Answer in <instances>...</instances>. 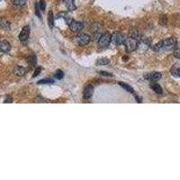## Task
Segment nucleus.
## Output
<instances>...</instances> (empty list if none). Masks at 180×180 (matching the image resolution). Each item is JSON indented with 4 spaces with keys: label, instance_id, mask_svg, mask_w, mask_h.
<instances>
[{
    "label": "nucleus",
    "instance_id": "9",
    "mask_svg": "<svg viewBox=\"0 0 180 180\" xmlns=\"http://www.w3.org/2000/svg\"><path fill=\"white\" fill-rule=\"evenodd\" d=\"M69 26H70V29L71 30L72 32H74V33H79L81 30L83 29V24L80 23V22L72 20L71 23L69 25Z\"/></svg>",
    "mask_w": 180,
    "mask_h": 180
},
{
    "label": "nucleus",
    "instance_id": "4",
    "mask_svg": "<svg viewBox=\"0 0 180 180\" xmlns=\"http://www.w3.org/2000/svg\"><path fill=\"white\" fill-rule=\"evenodd\" d=\"M90 31L92 33V38L94 39H99L100 36L103 34V29H102V26L101 25L98 24V23H95L91 25V28H90Z\"/></svg>",
    "mask_w": 180,
    "mask_h": 180
},
{
    "label": "nucleus",
    "instance_id": "6",
    "mask_svg": "<svg viewBox=\"0 0 180 180\" xmlns=\"http://www.w3.org/2000/svg\"><path fill=\"white\" fill-rule=\"evenodd\" d=\"M90 41H91V37L87 34H79L76 38L77 43L80 46H85V45L88 44Z\"/></svg>",
    "mask_w": 180,
    "mask_h": 180
},
{
    "label": "nucleus",
    "instance_id": "10",
    "mask_svg": "<svg viewBox=\"0 0 180 180\" xmlns=\"http://www.w3.org/2000/svg\"><path fill=\"white\" fill-rule=\"evenodd\" d=\"M93 94H94V88H93V86L88 85V86H87V87L84 88L83 97L85 99H89L92 97Z\"/></svg>",
    "mask_w": 180,
    "mask_h": 180
},
{
    "label": "nucleus",
    "instance_id": "25",
    "mask_svg": "<svg viewBox=\"0 0 180 180\" xmlns=\"http://www.w3.org/2000/svg\"><path fill=\"white\" fill-rule=\"evenodd\" d=\"M152 50L154 52H160L162 50V41L161 42H159L157 44H155L152 47Z\"/></svg>",
    "mask_w": 180,
    "mask_h": 180
},
{
    "label": "nucleus",
    "instance_id": "13",
    "mask_svg": "<svg viewBox=\"0 0 180 180\" xmlns=\"http://www.w3.org/2000/svg\"><path fill=\"white\" fill-rule=\"evenodd\" d=\"M151 88L156 93V94H159V95H161L162 94V88L158 84V83H156V82H151Z\"/></svg>",
    "mask_w": 180,
    "mask_h": 180
},
{
    "label": "nucleus",
    "instance_id": "7",
    "mask_svg": "<svg viewBox=\"0 0 180 180\" xmlns=\"http://www.w3.org/2000/svg\"><path fill=\"white\" fill-rule=\"evenodd\" d=\"M162 74L160 72H151L144 75V79L146 80H150L151 82H157L161 79Z\"/></svg>",
    "mask_w": 180,
    "mask_h": 180
},
{
    "label": "nucleus",
    "instance_id": "23",
    "mask_svg": "<svg viewBox=\"0 0 180 180\" xmlns=\"http://www.w3.org/2000/svg\"><path fill=\"white\" fill-rule=\"evenodd\" d=\"M54 80L52 79H43L38 81V84H53Z\"/></svg>",
    "mask_w": 180,
    "mask_h": 180
},
{
    "label": "nucleus",
    "instance_id": "27",
    "mask_svg": "<svg viewBox=\"0 0 180 180\" xmlns=\"http://www.w3.org/2000/svg\"><path fill=\"white\" fill-rule=\"evenodd\" d=\"M40 11H41V9L39 7V5H38V3H36L35 4V15L38 16V17L40 18V19H42V15H41V13H40Z\"/></svg>",
    "mask_w": 180,
    "mask_h": 180
},
{
    "label": "nucleus",
    "instance_id": "20",
    "mask_svg": "<svg viewBox=\"0 0 180 180\" xmlns=\"http://www.w3.org/2000/svg\"><path fill=\"white\" fill-rule=\"evenodd\" d=\"M110 62V61L108 60L107 58H100L97 60V65H107Z\"/></svg>",
    "mask_w": 180,
    "mask_h": 180
},
{
    "label": "nucleus",
    "instance_id": "2",
    "mask_svg": "<svg viewBox=\"0 0 180 180\" xmlns=\"http://www.w3.org/2000/svg\"><path fill=\"white\" fill-rule=\"evenodd\" d=\"M125 35L120 32H115L112 35H111V42L114 43L115 45H119L124 44V40H125Z\"/></svg>",
    "mask_w": 180,
    "mask_h": 180
},
{
    "label": "nucleus",
    "instance_id": "21",
    "mask_svg": "<svg viewBox=\"0 0 180 180\" xmlns=\"http://www.w3.org/2000/svg\"><path fill=\"white\" fill-rule=\"evenodd\" d=\"M13 4L17 7H24L26 3V0H12Z\"/></svg>",
    "mask_w": 180,
    "mask_h": 180
},
{
    "label": "nucleus",
    "instance_id": "31",
    "mask_svg": "<svg viewBox=\"0 0 180 180\" xmlns=\"http://www.w3.org/2000/svg\"><path fill=\"white\" fill-rule=\"evenodd\" d=\"M13 102V98L11 97H7V98L5 100V103H12Z\"/></svg>",
    "mask_w": 180,
    "mask_h": 180
},
{
    "label": "nucleus",
    "instance_id": "14",
    "mask_svg": "<svg viewBox=\"0 0 180 180\" xmlns=\"http://www.w3.org/2000/svg\"><path fill=\"white\" fill-rule=\"evenodd\" d=\"M14 73H15V75H16L18 77H22L26 73V70L22 66H16L14 70Z\"/></svg>",
    "mask_w": 180,
    "mask_h": 180
},
{
    "label": "nucleus",
    "instance_id": "24",
    "mask_svg": "<svg viewBox=\"0 0 180 180\" xmlns=\"http://www.w3.org/2000/svg\"><path fill=\"white\" fill-rule=\"evenodd\" d=\"M54 77H55V79H62L63 77H64V73H63L61 70H57V71L55 72V74H54Z\"/></svg>",
    "mask_w": 180,
    "mask_h": 180
},
{
    "label": "nucleus",
    "instance_id": "30",
    "mask_svg": "<svg viewBox=\"0 0 180 180\" xmlns=\"http://www.w3.org/2000/svg\"><path fill=\"white\" fill-rule=\"evenodd\" d=\"M99 74L102 75V76H105V77H113V75L109 72H105V71H99Z\"/></svg>",
    "mask_w": 180,
    "mask_h": 180
},
{
    "label": "nucleus",
    "instance_id": "28",
    "mask_svg": "<svg viewBox=\"0 0 180 180\" xmlns=\"http://www.w3.org/2000/svg\"><path fill=\"white\" fill-rule=\"evenodd\" d=\"M42 70H43V68H42V67H38V68H36L35 71H34V75H33V78H35V77H37V76L41 73Z\"/></svg>",
    "mask_w": 180,
    "mask_h": 180
},
{
    "label": "nucleus",
    "instance_id": "1",
    "mask_svg": "<svg viewBox=\"0 0 180 180\" xmlns=\"http://www.w3.org/2000/svg\"><path fill=\"white\" fill-rule=\"evenodd\" d=\"M124 44L125 46L126 51L129 52H134V51H136L138 49V47H139V40L129 36L128 38H125Z\"/></svg>",
    "mask_w": 180,
    "mask_h": 180
},
{
    "label": "nucleus",
    "instance_id": "3",
    "mask_svg": "<svg viewBox=\"0 0 180 180\" xmlns=\"http://www.w3.org/2000/svg\"><path fill=\"white\" fill-rule=\"evenodd\" d=\"M110 43H111V34L109 33H105L100 36L97 44L99 48H106L109 46Z\"/></svg>",
    "mask_w": 180,
    "mask_h": 180
},
{
    "label": "nucleus",
    "instance_id": "22",
    "mask_svg": "<svg viewBox=\"0 0 180 180\" xmlns=\"http://www.w3.org/2000/svg\"><path fill=\"white\" fill-rule=\"evenodd\" d=\"M170 72L173 76L180 78V68H172Z\"/></svg>",
    "mask_w": 180,
    "mask_h": 180
},
{
    "label": "nucleus",
    "instance_id": "5",
    "mask_svg": "<svg viewBox=\"0 0 180 180\" xmlns=\"http://www.w3.org/2000/svg\"><path fill=\"white\" fill-rule=\"evenodd\" d=\"M177 40L175 38H169L162 41V50H173L177 47Z\"/></svg>",
    "mask_w": 180,
    "mask_h": 180
},
{
    "label": "nucleus",
    "instance_id": "8",
    "mask_svg": "<svg viewBox=\"0 0 180 180\" xmlns=\"http://www.w3.org/2000/svg\"><path fill=\"white\" fill-rule=\"evenodd\" d=\"M29 35H30V27L28 26V25H25L22 29V31H21V33L19 34L20 42H22L24 43H26L27 40L29 39Z\"/></svg>",
    "mask_w": 180,
    "mask_h": 180
},
{
    "label": "nucleus",
    "instance_id": "17",
    "mask_svg": "<svg viewBox=\"0 0 180 180\" xmlns=\"http://www.w3.org/2000/svg\"><path fill=\"white\" fill-rule=\"evenodd\" d=\"M48 25L50 26V28H53L54 26V16L53 13L52 11L49 12V15H48Z\"/></svg>",
    "mask_w": 180,
    "mask_h": 180
},
{
    "label": "nucleus",
    "instance_id": "18",
    "mask_svg": "<svg viewBox=\"0 0 180 180\" xmlns=\"http://www.w3.org/2000/svg\"><path fill=\"white\" fill-rule=\"evenodd\" d=\"M118 84H119V86H121L123 88H124L126 91H128V92H130V93H133V94H134V92H133V88L131 86L127 85L126 83H124V82H119Z\"/></svg>",
    "mask_w": 180,
    "mask_h": 180
},
{
    "label": "nucleus",
    "instance_id": "15",
    "mask_svg": "<svg viewBox=\"0 0 180 180\" xmlns=\"http://www.w3.org/2000/svg\"><path fill=\"white\" fill-rule=\"evenodd\" d=\"M10 25H11V24H10V22H9L7 18H0V27L1 28L6 29V30H8V29H10Z\"/></svg>",
    "mask_w": 180,
    "mask_h": 180
},
{
    "label": "nucleus",
    "instance_id": "19",
    "mask_svg": "<svg viewBox=\"0 0 180 180\" xmlns=\"http://www.w3.org/2000/svg\"><path fill=\"white\" fill-rule=\"evenodd\" d=\"M28 62L30 63L32 66H35L36 63H37V59H36V56L34 54H31L29 57H28Z\"/></svg>",
    "mask_w": 180,
    "mask_h": 180
},
{
    "label": "nucleus",
    "instance_id": "26",
    "mask_svg": "<svg viewBox=\"0 0 180 180\" xmlns=\"http://www.w3.org/2000/svg\"><path fill=\"white\" fill-rule=\"evenodd\" d=\"M38 5H39V7H40V9L42 11H44L45 8H46V2H45V0H40Z\"/></svg>",
    "mask_w": 180,
    "mask_h": 180
},
{
    "label": "nucleus",
    "instance_id": "29",
    "mask_svg": "<svg viewBox=\"0 0 180 180\" xmlns=\"http://www.w3.org/2000/svg\"><path fill=\"white\" fill-rule=\"evenodd\" d=\"M174 56L177 59H180V49H176L174 51Z\"/></svg>",
    "mask_w": 180,
    "mask_h": 180
},
{
    "label": "nucleus",
    "instance_id": "11",
    "mask_svg": "<svg viewBox=\"0 0 180 180\" xmlns=\"http://www.w3.org/2000/svg\"><path fill=\"white\" fill-rule=\"evenodd\" d=\"M10 50H11V45L6 40L0 41V52L6 53V52H8Z\"/></svg>",
    "mask_w": 180,
    "mask_h": 180
},
{
    "label": "nucleus",
    "instance_id": "12",
    "mask_svg": "<svg viewBox=\"0 0 180 180\" xmlns=\"http://www.w3.org/2000/svg\"><path fill=\"white\" fill-rule=\"evenodd\" d=\"M63 3L65 4L66 7L68 8L69 11H74V10L77 9L74 0H63Z\"/></svg>",
    "mask_w": 180,
    "mask_h": 180
},
{
    "label": "nucleus",
    "instance_id": "16",
    "mask_svg": "<svg viewBox=\"0 0 180 180\" xmlns=\"http://www.w3.org/2000/svg\"><path fill=\"white\" fill-rule=\"evenodd\" d=\"M129 36H130V37H133V38H134V39H137V40H140V39H141V34H140V32H139L137 29H132V30L130 31Z\"/></svg>",
    "mask_w": 180,
    "mask_h": 180
}]
</instances>
